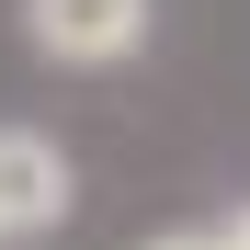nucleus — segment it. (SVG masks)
<instances>
[{"label": "nucleus", "mask_w": 250, "mask_h": 250, "mask_svg": "<svg viewBox=\"0 0 250 250\" xmlns=\"http://www.w3.org/2000/svg\"><path fill=\"white\" fill-rule=\"evenodd\" d=\"M148 0H23V34H34V57H57V68H125L148 46Z\"/></svg>", "instance_id": "obj_1"}, {"label": "nucleus", "mask_w": 250, "mask_h": 250, "mask_svg": "<svg viewBox=\"0 0 250 250\" xmlns=\"http://www.w3.org/2000/svg\"><path fill=\"white\" fill-rule=\"evenodd\" d=\"M148 250H239L228 228H171V239H148Z\"/></svg>", "instance_id": "obj_3"}, {"label": "nucleus", "mask_w": 250, "mask_h": 250, "mask_svg": "<svg viewBox=\"0 0 250 250\" xmlns=\"http://www.w3.org/2000/svg\"><path fill=\"white\" fill-rule=\"evenodd\" d=\"M228 239H239V250H250V216H228Z\"/></svg>", "instance_id": "obj_4"}, {"label": "nucleus", "mask_w": 250, "mask_h": 250, "mask_svg": "<svg viewBox=\"0 0 250 250\" xmlns=\"http://www.w3.org/2000/svg\"><path fill=\"white\" fill-rule=\"evenodd\" d=\"M68 205H80L68 148H57V137H34V125H0V239H34V228H57Z\"/></svg>", "instance_id": "obj_2"}]
</instances>
